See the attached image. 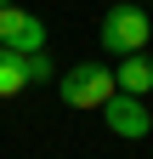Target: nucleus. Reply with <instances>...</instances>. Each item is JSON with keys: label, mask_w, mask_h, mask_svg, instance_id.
Returning <instances> with one entry per match:
<instances>
[{"label": "nucleus", "mask_w": 153, "mask_h": 159, "mask_svg": "<svg viewBox=\"0 0 153 159\" xmlns=\"http://www.w3.org/2000/svg\"><path fill=\"white\" fill-rule=\"evenodd\" d=\"M113 91H119V80H113L108 63H74L63 74V85H57V97H63L68 108H102Z\"/></svg>", "instance_id": "f257e3e1"}, {"label": "nucleus", "mask_w": 153, "mask_h": 159, "mask_svg": "<svg viewBox=\"0 0 153 159\" xmlns=\"http://www.w3.org/2000/svg\"><path fill=\"white\" fill-rule=\"evenodd\" d=\"M147 34H153V23H147L142 6H113L102 17V51H113V57L147 51Z\"/></svg>", "instance_id": "f03ea898"}, {"label": "nucleus", "mask_w": 153, "mask_h": 159, "mask_svg": "<svg viewBox=\"0 0 153 159\" xmlns=\"http://www.w3.org/2000/svg\"><path fill=\"white\" fill-rule=\"evenodd\" d=\"M102 119H108V131L113 136H125V142H142V136L153 131V114L142 97H130V91H113L108 102H102Z\"/></svg>", "instance_id": "7ed1b4c3"}, {"label": "nucleus", "mask_w": 153, "mask_h": 159, "mask_svg": "<svg viewBox=\"0 0 153 159\" xmlns=\"http://www.w3.org/2000/svg\"><path fill=\"white\" fill-rule=\"evenodd\" d=\"M0 46H11V51H40L46 46V23L34 11H23V6H0Z\"/></svg>", "instance_id": "20e7f679"}, {"label": "nucleus", "mask_w": 153, "mask_h": 159, "mask_svg": "<svg viewBox=\"0 0 153 159\" xmlns=\"http://www.w3.org/2000/svg\"><path fill=\"white\" fill-rule=\"evenodd\" d=\"M113 80H119V91H130V97H147V91H153V57H142V51L119 57Z\"/></svg>", "instance_id": "39448f33"}, {"label": "nucleus", "mask_w": 153, "mask_h": 159, "mask_svg": "<svg viewBox=\"0 0 153 159\" xmlns=\"http://www.w3.org/2000/svg\"><path fill=\"white\" fill-rule=\"evenodd\" d=\"M23 85H28V57L11 51V46H0V97H17Z\"/></svg>", "instance_id": "423d86ee"}, {"label": "nucleus", "mask_w": 153, "mask_h": 159, "mask_svg": "<svg viewBox=\"0 0 153 159\" xmlns=\"http://www.w3.org/2000/svg\"><path fill=\"white\" fill-rule=\"evenodd\" d=\"M23 57H28V85L51 80V63H46V51H23Z\"/></svg>", "instance_id": "0eeeda50"}, {"label": "nucleus", "mask_w": 153, "mask_h": 159, "mask_svg": "<svg viewBox=\"0 0 153 159\" xmlns=\"http://www.w3.org/2000/svg\"><path fill=\"white\" fill-rule=\"evenodd\" d=\"M0 6H6V0H0Z\"/></svg>", "instance_id": "6e6552de"}]
</instances>
